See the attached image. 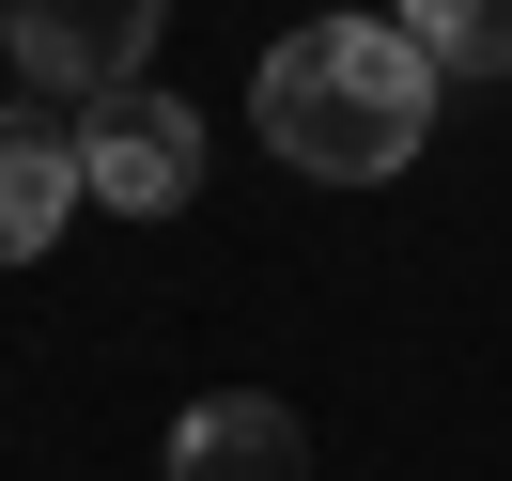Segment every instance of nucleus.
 <instances>
[{
    "label": "nucleus",
    "instance_id": "nucleus-6",
    "mask_svg": "<svg viewBox=\"0 0 512 481\" xmlns=\"http://www.w3.org/2000/svg\"><path fill=\"white\" fill-rule=\"evenodd\" d=\"M404 32L435 47V78H512V0H404Z\"/></svg>",
    "mask_w": 512,
    "mask_h": 481
},
{
    "label": "nucleus",
    "instance_id": "nucleus-5",
    "mask_svg": "<svg viewBox=\"0 0 512 481\" xmlns=\"http://www.w3.org/2000/svg\"><path fill=\"white\" fill-rule=\"evenodd\" d=\"M78 125H47V109H0V264H47L78 218Z\"/></svg>",
    "mask_w": 512,
    "mask_h": 481
},
{
    "label": "nucleus",
    "instance_id": "nucleus-4",
    "mask_svg": "<svg viewBox=\"0 0 512 481\" xmlns=\"http://www.w3.org/2000/svg\"><path fill=\"white\" fill-rule=\"evenodd\" d=\"M171 481H311V419L280 388H218L171 419Z\"/></svg>",
    "mask_w": 512,
    "mask_h": 481
},
{
    "label": "nucleus",
    "instance_id": "nucleus-1",
    "mask_svg": "<svg viewBox=\"0 0 512 481\" xmlns=\"http://www.w3.org/2000/svg\"><path fill=\"white\" fill-rule=\"evenodd\" d=\"M249 109H264V156L280 171H311V187H388V171H419V140H435V47H419L404 16H311V32L264 47Z\"/></svg>",
    "mask_w": 512,
    "mask_h": 481
},
{
    "label": "nucleus",
    "instance_id": "nucleus-2",
    "mask_svg": "<svg viewBox=\"0 0 512 481\" xmlns=\"http://www.w3.org/2000/svg\"><path fill=\"white\" fill-rule=\"evenodd\" d=\"M78 187H94L109 218H171V202H202V109L171 94V78L94 94V109H78Z\"/></svg>",
    "mask_w": 512,
    "mask_h": 481
},
{
    "label": "nucleus",
    "instance_id": "nucleus-3",
    "mask_svg": "<svg viewBox=\"0 0 512 481\" xmlns=\"http://www.w3.org/2000/svg\"><path fill=\"white\" fill-rule=\"evenodd\" d=\"M156 16L171 0H0V63L32 78V109H94L156 63Z\"/></svg>",
    "mask_w": 512,
    "mask_h": 481
}]
</instances>
